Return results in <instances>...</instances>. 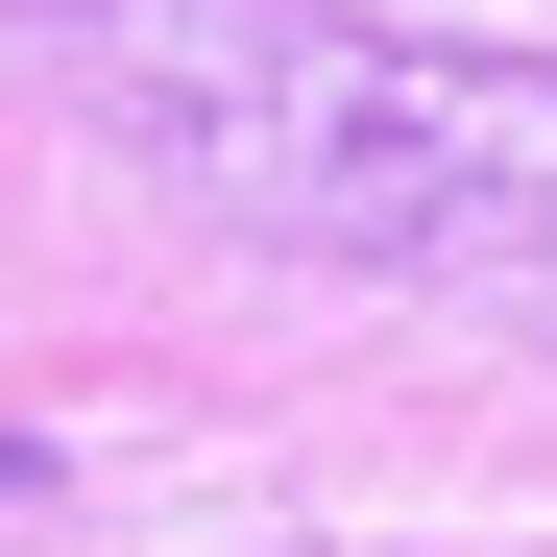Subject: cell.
Returning a JSON list of instances; mask_svg holds the SVG:
<instances>
[{
  "label": "cell",
  "mask_w": 557,
  "mask_h": 557,
  "mask_svg": "<svg viewBox=\"0 0 557 557\" xmlns=\"http://www.w3.org/2000/svg\"><path fill=\"white\" fill-rule=\"evenodd\" d=\"M73 122H122L170 195L339 267H557V73L412 49L339 0H73L49 25Z\"/></svg>",
  "instance_id": "6da1fadb"
},
{
  "label": "cell",
  "mask_w": 557,
  "mask_h": 557,
  "mask_svg": "<svg viewBox=\"0 0 557 557\" xmlns=\"http://www.w3.org/2000/svg\"><path fill=\"white\" fill-rule=\"evenodd\" d=\"M0 509H25V436H0Z\"/></svg>",
  "instance_id": "7a4b0ae2"
}]
</instances>
